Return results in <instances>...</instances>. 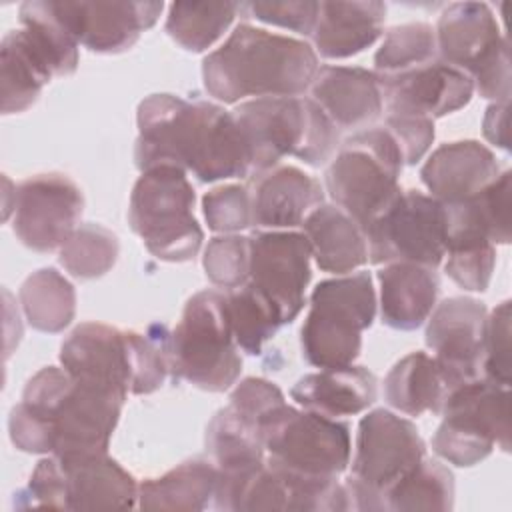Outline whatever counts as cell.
Wrapping results in <instances>:
<instances>
[{"label":"cell","instance_id":"obj_1","mask_svg":"<svg viewBox=\"0 0 512 512\" xmlns=\"http://www.w3.org/2000/svg\"><path fill=\"white\" fill-rule=\"evenodd\" d=\"M136 122L134 160L140 172L174 166L200 182L250 176L240 126L232 112L214 102L152 94L140 102Z\"/></svg>","mask_w":512,"mask_h":512},{"label":"cell","instance_id":"obj_2","mask_svg":"<svg viewBox=\"0 0 512 512\" xmlns=\"http://www.w3.org/2000/svg\"><path fill=\"white\" fill-rule=\"evenodd\" d=\"M124 400L72 378L64 368L38 370L10 412L12 444L22 452L78 456L108 452Z\"/></svg>","mask_w":512,"mask_h":512},{"label":"cell","instance_id":"obj_3","mask_svg":"<svg viewBox=\"0 0 512 512\" xmlns=\"http://www.w3.org/2000/svg\"><path fill=\"white\" fill-rule=\"evenodd\" d=\"M318 72L314 48L298 38L238 24L202 62L206 92L224 104L304 94Z\"/></svg>","mask_w":512,"mask_h":512},{"label":"cell","instance_id":"obj_4","mask_svg":"<svg viewBox=\"0 0 512 512\" xmlns=\"http://www.w3.org/2000/svg\"><path fill=\"white\" fill-rule=\"evenodd\" d=\"M246 142L250 176L296 156L310 166L332 160L340 130L312 98H256L232 110Z\"/></svg>","mask_w":512,"mask_h":512},{"label":"cell","instance_id":"obj_5","mask_svg":"<svg viewBox=\"0 0 512 512\" xmlns=\"http://www.w3.org/2000/svg\"><path fill=\"white\" fill-rule=\"evenodd\" d=\"M170 374L208 392L228 390L240 376L242 358L232 336L226 296L218 290L194 294L168 336Z\"/></svg>","mask_w":512,"mask_h":512},{"label":"cell","instance_id":"obj_6","mask_svg":"<svg viewBox=\"0 0 512 512\" xmlns=\"http://www.w3.org/2000/svg\"><path fill=\"white\" fill-rule=\"evenodd\" d=\"M402 166L404 158L392 134L384 126H370L340 144L326 168V190L366 230L402 192Z\"/></svg>","mask_w":512,"mask_h":512},{"label":"cell","instance_id":"obj_7","mask_svg":"<svg viewBox=\"0 0 512 512\" xmlns=\"http://www.w3.org/2000/svg\"><path fill=\"white\" fill-rule=\"evenodd\" d=\"M374 316L376 292L368 272L320 282L310 294V310L300 330L302 356L316 368L352 364Z\"/></svg>","mask_w":512,"mask_h":512},{"label":"cell","instance_id":"obj_8","mask_svg":"<svg viewBox=\"0 0 512 512\" xmlns=\"http://www.w3.org/2000/svg\"><path fill=\"white\" fill-rule=\"evenodd\" d=\"M194 188L174 166L144 170L130 194L128 222L148 252L164 262L192 260L204 240L194 218Z\"/></svg>","mask_w":512,"mask_h":512},{"label":"cell","instance_id":"obj_9","mask_svg":"<svg viewBox=\"0 0 512 512\" xmlns=\"http://www.w3.org/2000/svg\"><path fill=\"white\" fill-rule=\"evenodd\" d=\"M266 462L286 474L336 480L350 464V428L338 418L286 402L260 422Z\"/></svg>","mask_w":512,"mask_h":512},{"label":"cell","instance_id":"obj_10","mask_svg":"<svg viewBox=\"0 0 512 512\" xmlns=\"http://www.w3.org/2000/svg\"><path fill=\"white\" fill-rule=\"evenodd\" d=\"M440 414L432 448L446 462L468 468L488 458L494 446L510 450L508 386L486 378L460 384L448 392Z\"/></svg>","mask_w":512,"mask_h":512},{"label":"cell","instance_id":"obj_11","mask_svg":"<svg viewBox=\"0 0 512 512\" xmlns=\"http://www.w3.org/2000/svg\"><path fill=\"white\" fill-rule=\"evenodd\" d=\"M438 58L470 76L482 98L508 102L510 54L496 16L484 2H454L438 18Z\"/></svg>","mask_w":512,"mask_h":512},{"label":"cell","instance_id":"obj_12","mask_svg":"<svg viewBox=\"0 0 512 512\" xmlns=\"http://www.w3.org/2000/svg\"><path fill=\"white\" fill-rule=\"evenodd\" d=\"M426 458L416 426L390 410L368 412L358 424L352 472L344 482L350 510L380 512L384 492Z\"/></svg>","mask_w":512,"mask_h":512},{"label":"cell","instance_id":"obj_13","mask_svg":"<svg viewBox=\"0 0 512 512\" xmlns=\"http://www.w3.org/2000/svg\"><path fill=\"white\" fill-rule=\"evenodd\" d=\"M372 264L436 268L446 256V208L420 190H402L364 230Z\"/></svg>","mask_w":512,"mask_h":512},{"label":"cell","instance_id":"obj_14","mask_svg":"<svg viewBox=\"0 0 512 512\" xmlns=\"http://www.w3.org/2000/svg\"><path fill=\"white\" fill-rule=\"evenodd\" d=\"M12 208L20 242L36 252H52L78 228L84 196L64 174H36L16 186Z\"/></svg>","mask_w":512,"mask_h":512},{"label":"cell","instance_id":"obj_15","mask_svg":"<svg viewBox=\"0 0 512 512\" xmlns=\"http://www.w3.org/2000/svg\"><path fill=\"white\" fill-rule=\"evenodd\" d=\"M312 250L308 238L290 230H258L250 236V278L280 310L282 322H292L310 282Z\"/></svg>","mask_w":512,"mask_h":512},{"label":"cell","instance_id":"obj_16","mask_svg":"<svg viewBox=\"0 0 512 512\" xmlns=\"http://www.w3.org/2000/svg\"><path fill=\"white\" fill-rule=\"evenodd\" d=\"M486 316V306L466 296H454L434 306L426 328V346L434 352L448 392L482 378Z\"/></svg>","mask_w":512,"mask_h":512},{"label":"cell","instance_id":"obj_17","mask_svg":"<svg viewBox=\"0 0 512 512\" xmlns=\"http://www.w3.org/2000/svg\"><path fill=\"white\" fill-rule=\"evenodd\" d=\"M54 16L84 48L118 54L136 44L152 28L164 8L162 2H50Z\"/></svg>","mask_w":512,"mask_h":512},{"label":"cell","instance_id":"obj_18","mask_svg":"<svg viewBox=\"0 0 512 512\" xmlns=\"http://www.w3.org/2000/svg\"><path fill=\"white\" fill-rule=\"evenodd\" d=\"M60 364L78 382L114 394L120 400L132 394L130 332L84 322L64 340Z\"/></svg>","mask_w":512,"mask_h":512},{"label":"cell","instance_id":"obj_19","mask_svg":"<svg viewBox=\"0 0 512 512\" xmlns=\"http://www.w3.org/2000/svg\"><path fill=\"white\" fill-rule=\"evenodd\" d=\"M380 90L388 112L420 114L434 120L464 108L474 94V84L462 70L434 58L396 78L382 80Z\"/></svg>","mask_w":512,"mask_h":512},{"label":"cell","instance_id":"obj_20","mask_svg":"<svg viewBox=\"0 0 512 512\" xmlns=\"http://www.w3.org/2000/svg\"><path fill=\"white\" fill-rule=\"evenodd\" d=\"M252 226L264 230H288L304 224L306 216L324 204L320 182L304 170L288 164L252 174L248 182Z\"/></svg>","mask_w":512,"mask_h":512},{"label":"cell","instance_id":"obj_21","mask_svg":"<svg viewBox=\"0 0 512 512\" xmlns=\"http://www.w3.org/2000/svg\"><path fill=\"white\" fill-rule=\"evenodd\" d=\"M62 472L64 510H114L138 506V484L108 452L54 456Z\"/></svg>","mask_w":512,"mask_h":512},{"label":"cell","instance_id":"obj_22","mask_svg":"<svg viewBox=\"0 0 512 512\" xmlns=\"http://www.w3.org/2000/svg\"><path fill=\"white\" fill-rule=\"evenodd\" d=\"M310 98L338 130H364L382 114V90L374 72L358 66H322Z\"/></svg>","mask_w":512,"mask_h":512},{"label":"cell","instance_id":"obj_23","mask_svg":"<svg viewBox=\"0 0 512 512\" xmlns=\"http://www.w3.org/2000/svg\"><path fill=\"white\" fill-rule=\"evenodd\" d=\"M500 174L490 148L476 140L448 142L436 148L420 170L430 196L442 204L462 202L478 194Z\"/></svg>","mask_w":512,"mask_h":512},{"label":"cell","instance_id":"obj_24","mask_svg":"<svg viewBox=\"0 0 512 512\" xmlns=\"http://www.w3.org/2000/svg\"><path fill=\"white\" fill-rule=\"evenodd\" d=\"M292 400L304 410L318 412L328 418L354 416L376 402V376L364 366L322 368L320 372L302 376L290 390Z\"/></svg>","mask_w":512,"mask_h":512},{"label":"cell","instance_id":"obj_25","mask_svg":"<svg viewBox=\"0 0 512 512\" xmlns=\"http://www.w3.org/2000/svg\"><path fill=\"white\" fill-rule=\"evenodd\" d=\"M382 2H320L312 30L314 48L322 58L338 60L360 54L372 46L384 28Z\"/></svg>","mask_w":512,"mask_h":512},{"label":"cell","instance_id":"obj_26","mask_svg":"<svg viewBox=\"0 0 512 512\" xmlns=\"http://www.w3.org/2000/svg\"><path fill=\"white\" fill-rule=\"evenodd\" d=\"M380 316L394 330H416L432 314L440 290L434 268L392 262L378 272Z\"/></svg>","mask_w":512,"mask_h":512},{"label":"cell","instance_id":"obj_27","mask_svg":"<svg viewBox=\"0 0 512 512\" xmlns=\"http://www.w3.org/2000/svg\"><path fill=\"white\" fill-rule=\"evenodd\" d=\"M510 170L498 174L478 194L444 204L446 246L458 242H510Z\"/></svg>","mask_w":512,"mask_h":512},{"label":"cell","instance_id":"obj_28","mask_svg":"<svg viewBox=\"0 0 512 512\" xmlns=\"http://www.w3.org/2000/svg\"><path fill=\"white\" fill-rule=\"evenodd\" d=\"M302 226L320 270L348 274L368 262L364 230L336 204H320Z\"/></svg>","mask_w":512,"mask_h":512},{"label":"cell","instance_id":"obj_29","mask_svg":"<svg viewBox=\"0 0 512 512\" xmlns=\"http://www.w3.org/2000/svg\"><path fill=\"white\" fill-rule=\"evenodd\" d=\"M52 78V66L34 38L24 28L10 30L0 46L2 112L16 114L30 108Z\"/></svg>","mask_w":512,"mask_h":512},{"label":"cell","instance_id":"obj_30","mask_svg":"<svg viewBox=\"0 0 512 512\" xmlns=\"http://www.w3.org/2000/svg\"><path fill=\"white\" fill-rule=\"evenodd\" d=\"M218 468L212 460L194 458L170 472L138 484V508L194 512L214 504Z\"/></svg>","mask_w":512,"mask_h":512},{"label":"cell","instance_id":"obj_31","mask_svg":"<svg viewBox=\"0 0 512 512\" xmlns=\"http://www.w3.org/2000/svg\"><path fill=\"white\" fill-rule=\"evenodd\" d=\"M206 450L220 480L238 478L266 462L258 424L230 404L214 414L206 428Z\"/></svg>","mask_w":512,"mask_h":512},{"label":"cell","instance_id":"obj_32","mask_svg":"<svg viewBox=\"0 0 512 512\" xmlns=\"http://www.w3.org/2000/svg\"><path fill=\"white\" fill-rule=\"evenodd\" d=\"M386 402L408 416L424 412L440 414L448 386L434 360L426 352H410L400 358L384 380Z\"/></svg>","mask_w":512,"mask_h":512},{"label":"cell","instance_id":"obj_33","mask_svg":"<svg viewBox=\"0 0 512 512\" xmlns=\"http://www.w3.org/2000/svg\"><path fill=\"white\" fill-rule=\"evenodd\" d=\"M454 504V476L438 460L422 458L382 496L380 512L450 510Z\"/></svg>","mask_w":512,"mask_h":512},{"label":"cell","instance_id":"obj_34","mask_svg":"<svg viewBox=\"0 0 512 512\" xmlns=\"http://www.w3.org/2000/svg\"><path fill=\"white\" fill-rule=\"evenodd\" d=\"M20 304L32 328L56 334L74 320L76 292L58 270L42 268L24 280Z\"/></svg>","mask_w":512,"mask_h":512},{"label":"cell","instance_id":"obj_35","mask_svg":"<svg viewBox=\"0 0 512 512\" xmlns=\"http://www.w3.org/2000/svg\"><path fill=\"white\" fill-rule=\"evenodd\" d=\"M224 296L236 346L252 356L260 354L264 342L284 324L280 310L252 282L226 290Z\"/></svg>","mask_w":512,"mask_h":512},{"label":"cell","instance_id":"obj_36","mask_svg":"<svg viewBox=\"0 0 512 512\" xmlns=\"http://www.w3.org/2000/svg\"><path fill=\"white\" fill-rule=\"evenodd\" d=\"M242 12L238 2H174L168 8L166 32L182 48L204 52Z\"/></svg>","mask_w":512,"mask_h":512},{"label":"cell","instance_id":"obj_37","mask_svg":"<svg viewBox=\"0 0 512 512\" xmlns=\"http://www.w3.org/2000/svg\"><path fill=\"white\" fill-rule=\"evenodd\" d=\"M434 58H438L436 34L430 24L414 22L394 26L374 56V74L380 82L390 80Z\"/></svg>","mask_w":512,"mask_h":512},{"label":"cell","instance_id":"obj_38","mask_svg":"<svg viewBox=\"0 0 512 512\" xmlns=\"http://www.w3.org/2000/svg\"><path fill=\"white\" fill-rule=\"evenodd\" d=\"M118 258V238L102 224H80L60 248V264L80 280L104 276Z\"/></svg>","mask_w":512,"mask_h":512},{"label":"cell","instance_id":"obj_39","mask_svg":"<svg viewBox=\"0 0 512 512\" xmlns=\"http://www.w3.org/2000/svg\"><path fill=\"white\" fill-rule=\"evenodd\" d=\"M20 22L44 50L54 76H70L76 70L78 42L54 16L50 2H24L20 6Z\"/></svg>","mask_w":512,"mask_h":512},{"label":"cell","instance_id":"obj_40","mask_svg":"<svg viewBox=\"0 0 512 512\" xmlns=\"http://www.w3.org/2000/svg\"><path fill=\"white\" fill-rule=\"evenodd\" d=\"M204 270L218 288H238L250 278V236L224 234L208 242L204 250Z\"/></svg>","mask_w":512,"mask_h":512},{"label":"cell","instance_id":"obj_41","mask_svg":"<svg viewBox=\"0 0 512 512\" xmlns=\"http://www.w3.org/2000/svg\"><path fill=\"white\" fill-rule=\"evenodd\" d=\"M496 264L492 242H460L446 248V274L464 290L484 292Z\"/></svg>","mask_w":512,"mask_h":512},{"label":"cell","instance_id":"obj_42","mask_svg":"<svg viewBox=\"0 0 512 512\" xmlns=\"http://www.w3.org/2000/svg\"><path fill=\"white\" fill-rule=\"evenodd\" d=\"M208 228L222 234H236L252 226L248 184H226L212 188L202 198Z\"/></svg>","mask_w":512,"mask_h":512},{"label":"cell","instance_id":"obj_43","mask_svg":"<svg viewBox=\"0 0 512 512\" xmlns=\"http://www.w3.org/2000/svg\"><path fill=\"white\" fill-rule=\"evenodd\" d=\"M482 378L510 384V302L504 300L488 316L482 340Z\"/></svg>","mask_w":512,"mask_h":512},{"label":"cell","instance_id":"obj_44","mask_svg":"<svg viewBox=\"0 0 512 512\" xmlns=\"http://www.w3.org/2000/svg\"><path fill=\"white\" fill-rule=\"evenodd\" d=\"M318 8L320 2L316 0H284V2H248L242 4V12H246L248 16L266 22V24H274V26H282V28H290L298 34L310 36L318 18Z\"/></svg>","mask_w":512,"mask_h":512},{"label":"cell","instance_id":"obj_45","mask_svg":"<svg viewBox=\"0 0 512 512\" xmlns=\"http://www.w3.org/2000/svg\"><path fill=\"white\" fill-rule=\"evenodd\" d=\"M384 128L396 140L404 164H416L434 142V120L428 116L388 112Z\"/></svg>","mask_w":512,"mask_h":512},{"label":"cell","instance_id":"obj_46","mask_svg":"<svg viewBox=\"0 0 512 512\" xmlns=\"http://www.w3.org/2000/svg\"><path fill=\"white\" fill-rule=\"evenodd\" d=\"M284 404V394L280 388L264 378H246L242 380L232 396H230V406L238 410L242 416L258 424L278 406Z\"/></svg>","mask_w":512,"mask_h":512},{"label":"cell","instance_id":"obj_47","mask_svg":"<svg viewBox=\"0 0 512 512\" xmlns=\"http://www.w3.org/2000/svg\"><path fill=\"white\" fill-rule=\"evenodd\" d=\"M508 102H494L488 106L484 120H482V130L484 136L498 148L508 150Z\"/></svg>","mask_w":512,"mask_h":512}]
</instances>
